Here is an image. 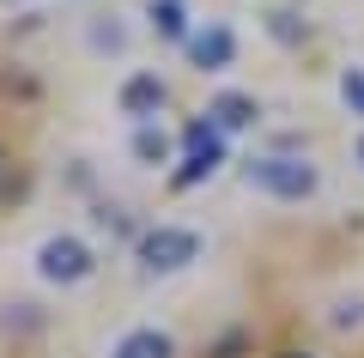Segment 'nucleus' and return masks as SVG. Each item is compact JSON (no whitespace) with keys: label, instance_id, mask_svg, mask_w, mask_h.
<instances>
[{"label":"nucleus","instance_id":"obj_1","mask_svg":"<svg viewBox=\"0 0 364 358\" xmlns=\"http://www.w3.org/2000/svg\"><path fill=\"white\" fill-rule=\"evenodd\" d=\"M243 177H249V189L273 194V201H304V194H316V164H304V158H255Z\"/></svg>","mask_w":364,"mask_h":358},{"label":"nucleus","instance_id":"obj_2","mask_svg":"<svg viewBox=\"0 0 364 358\" xmlns=\"http://www.w3.org/2000/svg\"><path fill=\"white\" fill-rule=\"evenodd\" d=\"M200 256V231H188V225H152L140 237V261L152 273H170V268H188V261Z\"/></svg>","mask_w":364,"mask_h":358},{"label":"nucleus","instance_id":"obj_3","mask_svg":"<svg viewBox=\"0 0 364 358\" xmlns=\"http://www.w3.org/2000/svg\"><path fill=\"white\" fill-rule=\"evenodd\" d=\"M37 273H43V280L73 285V280H85V273H91V249L79 243V237H49V243L37 249Z\"/></svg>","mask_w":364,"mask_h":358},{"label":"nucleus","instance_id":"obj_4","mask_svg":"<svg viewBox=\"0 0 364 358\" xmlns=\"http://www.w3.org/2000/svg\"><path fill=\"white\" fill-rule=\"evenodd\" d=\"M225 164V134L213 128V122H195L188 128V158H182V170H176V182L188 189V182H200V177H213V170Z\"/></svg>","mask_w":364,"mask_h":358},{"label":"nucleus","instance_id":"obj_5","mask_svg":"<svg viewBox=\"0 0 364 358\" xmlns=\"http://www.w3.org/2000/svg\"><path fill=\"white\" fill-rule=\"evenodd\" d=\"M231 55H237V37H231L225 25H207V31H195V37H188V61H195L200 73L231 67Z\"/></svg>","mask_w":364,"mask_h":358},{"label":"nucleus","instance_id":"obj_6","mask_svg":"<svg viewBox=\"0 0 364 358\" xmlns=\"http://www.w3.org/2000/svg\"><path fill=\"white\" fill-rule=\"evenodd\" d=\"M122 110H128L134 122H152V115L164 110V79L158 73H134L128 85H122Z\"/></svg>","mask_w":364,"mask_h":358},{"label":"nucleus","instance_id":"obj_7","mask_svg":"<svg viewBox=\"0 0 364 358\" xmlns=\"http://www.w3.org/2000/svg\"><path fill=\"white\" fill-rule=\"evenodd\" d=\"M207 122H213L219 134L249 128V122H255V98H243V91H225V98H213V103H207Z\"/></svg>","mask_w":364,"mask_h":358},{"label":"nucleus","instance_id":"obj_8","mask_svg":"<svg viewBox=\"0 0 364 358\" xmlns=\"http://www.w3.org/2000/svg\"><path fill=\"white\" fill-rule=\"evenodd\" d=\"M176 346H170V334H158V328H134V334H122L116 340V352L109 358H170Z\"/></svg>","mask_w":364,"mask_h":358},{"label":"nucleus","instance_id":"obj_9","mask_svg":"<svg viewBox=\"0 0 364 358\" xmlns=\"http://www.w3.org/2000/svg\"><path fill=\"white\" fill-rule=\"evenodd\" d=\"M152 25L164 31V37L188 43V6H182V0H152Z\"/></svg>","mask_w":364,"mask_h":358},{"label":"nucleus","instance_id":"obj_10","mask_svg":"<svg viewBox=\"0 0 364 358\" xmlns=\"http://www.w3.org/2000/svg\"><path fill=\"white\" fill-rule=\"evenodd\" d=\"M134 152H140L146 164H164V158H170V140H164V134H152V128H140V134H134Z\"/></svg>","mask_w":364,"mask_h":358},{"label":"nucleus","instance_id":"obj_11","mask_svg":"<svg viewBox=\"0 0 364 358\" xmlns=\"http://www.w3.org/2000/svg\"><path fill=\"white\" fill-rule=\"evenodd\" d=\"M340 98L364 115V67H346V73H340Z\"/></svg>","mask_w":364,"mask_h":358},{"label":"nucleus","instance_id":"obj_12","mask_svg":"<svg viewBox=\"0 0 364 358\" xmlns=\"http://www.w3.org/2000/svg\"><path fill=\"white\" fill-rule=\"evenodd\" d=\"M352 152H358V164H364V134H358V146H352Z\"/></svg>","mask_w":364,"mask_h":358},{"label":"nucleus","instance_id":"obj_13","mask_svg":"<svg viewBox=\"0 0 364 358\" xmlns=\"http://www.w3.org/2000/svg\"><path fill=\"white\" fill-rule=\"evenodd\" d=\"M286 358H304V352H286Z\"/></svg>","mask_w":364,"mask_h":358}]
</instances>
